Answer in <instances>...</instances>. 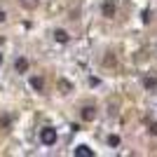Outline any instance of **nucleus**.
<instances>
[{
    "mask_svg": "<svg viewBox=\"0 0 157 157\" xmlns=\"http://www.w3.org/2000/svg\"><path fill=\"white\" fill-rule=\"evenodd\" d=\"M2 61H5V56H2V54H0V63H2Z\"/></svg>",
    "mask_w": 157,
    "mask_h": 157,
    "instance_id": "f8f14e48",
    "label": "nucleus"
},
{
    "mask_svg": "<svg viewBox=\"0 0 157 157\" xmlns=\"http://www.w3.org/2000/svg\"><path fill=\"white\" fill-rule=\"evenodd\" d=\"M5 19H7V14L2 12V10H0V24H2V21H5Z\"/></svg>",
    "mask_w": 157,
    "mask_h": 157,
    "instance_id": "9b49d317",
    "label": "nucleus"
},
{
    "mask_svg": "<svg viewBox=\"0 0 157 157\" xmlns=\"http://www.w3.org/2000/svg\"><path fill=\"white\" fill-rule=\"evenodd\" d=\"M73 155L75 157H94V150L89 148V145H78V148L73 150Z\"/></svg>",
    "mask_w": 157,
    "mask_h": 157,
    "instance_id": "f03ea898",
    "label": "nucleus"
},
{
    "mask_svg": "<svg viewBox=\"0 0 157 157\" xmlns=\"http://www.w3.org/2000/svg\"><path fill=\"white\" fill-rule=\"evenodd\" d=\"M103 12H105V17H113V14H115V7H113L110 0H108V2L103 5Z\"/></svg>",
    "mask_w": 157,
    "mask_h": 157,
    "instance_id": "0eeeda50",
    "label": "nucleus"
},
{
    "mask_svg": "<svg viewBox=\"0 0 157 157\" xmlns=\"http://www.w3.org/2000/svg\"><path fill=\"white\" fill-rule=\"evenodd\" d=\"M54 40H56V42H61V45H66V42H68V33L66 31H54Z\"/></svg>",
    "mask_w": 157,
    "mask_h": 157,
    "instance_id": "39448f33",
    "label": "nucleus"
},
{
    "mask_svg": "<svg viewBox=\"0 0 157 157\" xmlns=\"http://www.w3.org/2000/svg\"><path fill=\"white\" fill-rule=\"evenodd\" d=\"M14 68H17V73H26V71H28V61L21 56V59L14 61Z\"/></svg>",
    "mask_w": 157,
    "mask_h": 157,
    "instance_id": "20e7f679",
    "label": "nucleus"
},
{
    "mask_svg": "<svg viewBox=\"0 0 157 157\" xmlns=\"http://www.w3.org/2000/svg\"><path fill=\"white\" fill-rule=\"evenodd\" d=\"M31 87L35 89V92H42V89H45V82H42V78H31Z\"/></svg>",
    "mask_w": 157,
    "mask_h": 157,
    "instance_id": "423d86ee",
    "label": "nucleus"
},
{
    "mask_svg": "<svg viewBox=\"0 0 157 157\" xmlns=\"http://www.w3.org/2000/svg\"><path fill=\"white\" fill-rule=\"evenodd\" d=\"M56 129L54 127H45V129H40V141H42V145H54L56 143Z\"/></svg>",
    "mask_w": 157,
    "mask_h": 157,
    "instance_id": "f257e3e1",
    "label": "nucleus"
},
{
    "mask_svg": "<svg viewBox=\"0 0 157 157\" xmlns=\"http://www.w3.org/2000/svg\"><path fill=\"white\" fill-rule=\"evenodd\" d=\"M143 85H145V89H155V87H157V80L155 78H145Z\"/></svg>",
    "mask_w": 157,
    "mask_h": 157,
    "instance_id": "6e6552de",
    "label": "nucleus"
},
{
    "mask_svg": "<svg viewBox=\"0 0 157 157\" xmlns=\"http://www.w3.org/2000/svg\"><path fill=\"white\" fill-rule=\"evenodd\" d=\"M94 117H96V108H94V105H87V108H82V120L92 122Z\"/></svg>",
    "mask_w": 157,
    "mask_h": 157,
    "instance_id": "7ed1b4c3",
    "label": "nucleus"
},
{
    "mask_svg": "<svg viewBox=\"0 0 157 157\" xmlns=\"http://www.w3.org/2000/svg\"><path fill=\"white\" fill-rule=\"evenodd\" d=\"M150 134H155V136H157V122H152V124H150Z\"/></svg>",
    "mask_w": 157,
    "mask_h": 157,
    "instance_id": "9d476101",
    "label": "nucleus"
},
{
    "mask_svg": "<svg viewBox=\"0 0 157 157\" xmlns=\"http://www.w3.org/2000/svg\"><path fill=\"white\" fill-rule=\"evenodd\" d=\"M108 145L117 148V145H120V136H115V134H113V136H108Z\"/></svg>",
    "mask_w": 157,
    "mask_h": 157,
    "instance_id": "1a4fd4ad",
    "label": "nucleus"
}]
</instances>
